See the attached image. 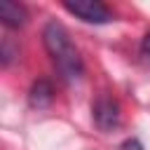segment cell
I'll use <instances>...</instances> for the list:
<instances>
[{"label": "cell", "mask_w": 150, "mask_h": 150, "mask_svg": "<svg viewBox=\"0 0 150 150\" xmlns=\"http://www.w3.org/2000/svg\"><path fill=\"white\" fill-rule=\"evenodd\" d=\"M42 40H45V49L52 56L61 77L68 80V82H77L82 77L84 66H82V56H80L77 47L70 42L68 30L59 21H49L42 30Z\"/></svg>", "instance_id": "cell-1"}, {"label": "cell", "mask_w": 150, "mask_h": 150, "mask_svg": "<svg viewBox=\"0 0 150 150\" xmlns=\"http://www.w3.org/2000/svg\"><path fill=\"white\" fill-rule=\"evenodd\" d=\"M63 7L70 14H75L77 19L87 21V23H108V21H112V12L98 0H66Z\"/></svg>", "instance_id": "cell-2"}, {"label": "cell", "mask_w": 150, "mask_h": 150, "mask_svg": "<svg viewBox=\"0 0 150 150\" xmlns=\"http://www.w3.org/2000/svg\"><path fill=\"white\" fill-rule=\"evenodd\" d=\"M94 120H96L98 129H103V131L115 129L120 124V108H117V103L112 98H108V96H101L96 101V105H94Z\"/></svg>", "instance_id": "cell-3"}, {"label": "cell", "mask_w": 150, "mask_h": 150, "mask_svg": "<svg viewBox=\"0 0 150 150\" xmlns=\"http://www.w3.org/2000/svg\"><path fill=\"white\" fill-rule=\"evenodd\" d=\"M0 19H2L5 26L19 28V26H23V21H26V12H23L21 5H16V2H12V0H2V2H0Z\"/></svg>", "instance_id": "cell-4"}, {"label": "cell", "mask_w": 150, "mask_h": 150, "mask_svg": "<svg viewBox=\"0 0 150 150\" xmlns=\"http://www.w3.org/2000/svg\"><path fill=\"white\" fill-rule=\"evenodd\" d=\"M28 98H30V105H33V108H45V105L52 103V98H54V89H52V84H49L47 80H38V82L33 84Z\"/></svg>", "instance_id": "cell-5"}, {"label": "cell", "mask_w": 150, "mask_h": 150, "mask_svg": "<svg viewBox=\"0 0 150 150\" xmlns=\"http://www.w3.org/2000/svg\"><path fill=\"white\" fill-rule=\"evenodd\" d=\"M141 54L150 61V33H145V38H143V42H141Z\"/></svg>", "instance_id": "cell-6"}, {"label": "cell", "mask_w": 150, "mask_h": 150, "mask_svg": "<svg viewBox=\"0 0 150 150\" xmlns=\"http://www.w3.org/2000/svg\"><path fill=\"white\" fill-rule=\"evenodd\" d=\"M122 150H143V148H141V143H138V141H134V138H131V141H127V143L122 145Z\"/></svg>", "instance_id": "cell-7"}]
</instances>
